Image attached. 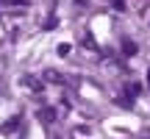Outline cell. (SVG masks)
<instances>
[{
    "mask_svg": "<svg viewBox=\"0 0 150 139\" xmlns=\"http://www.w3.org/2000/svg\"><path fill=\"white\" fill-rule=\"evenodd\" d=\"M70 53V45H59V56H67Z\"/></svg>",
    "mask_w": 150,
    "mask_h": 139,
    "instance_id": "5",
    "label": "cell"
},
{
    "mask_svg": "<svg viewBox=\"0 0 150 139\" xmlns=\"http://www.w3.org/2000/svg\"><path fill=\"white\" fill-rule=\"evenodd\" d=\"M122 50H125V56H134V53H136V45L125 39V42H122Z\"/></svg>",
    "mask_w": 150,
    "mask_h": 139,
    "instance_id": "2",
    "label": "cell"
},
{
    "mask_svg": "<svg viewBox=\"0 0 150 139\" xmlns=\"http://www.w3.org/2000/svg\"><path fill=\"white\" fill-rule=\"evenodd\" d=\"M111 6H114V9H120V11H122V9H125V0H111Z\"/></svg>",
    "mask_w": 150,
    "mask_h": 139,
    "instance_id": "4",
    "label": "cell"
},
{
    "mask_svg": "<svg viewBox=\"0 0 150 139\" xmlns=\"http://www.w3.org/2000/svg\"><path fill=\"white\" fill-rule=\"evenodd\" d=\"M47 81H53V84H61V75H59V72H47Z\"/></svg>",
    "mask_w": 150,
    "mask_h": 139,
    "instance_id": "3",
    "label": "cell"
},
{
    "mask_svg": "<svg viewBox=\"0 0 150 139\" xmlns=\"http://www.w3.org/2000/svg\"><path fill=\"white\" fill-rule=\"evenodd\" d=\"M147 84H150V75H147Z\"/></svg>",
    "mask_w": 150,
    "mask_h": 139,
    "instance_id": "6",
    "label": "cell"
},
{
    "mask_svg": "<svg viewBox=\"0 0 150 139\" xmlns=\"http://www.w3.org/2000/svg\"><path fill=\"white\" fill-rule=\"evenodd\" d=\"M17 125H20V117H11L8 123L3 125V134H11V131H17Z\"/></svg>",
    "mask_w": 150,
    "mask_h": 139,
    "instance_id": "1",
    "label": "cell"
}]
</instances>
